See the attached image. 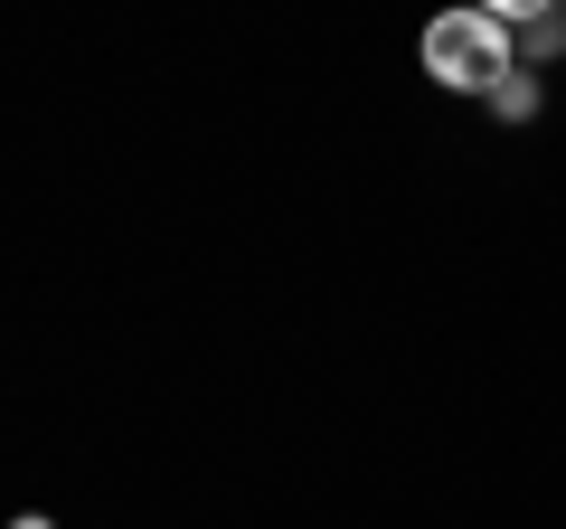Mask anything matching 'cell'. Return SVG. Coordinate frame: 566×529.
<instances>
[{
	"label": "cell",
	"mask_w": 566,
	"mask_h": 529,
	"mask_svg": "<svg viewBox=\"0 0 566 529\" xmlns=\"http://www.w3.org/2000/svg\"><path fill=\"white\" fill-rule=\"evenodd\" d=\"M424 66H434V85H453V95H501L520 66H510V20L501 10H444V20L424 29Z\"/></svg>",
	"instance_id": "obj_1"
},
{
	"label": "cell",
	"mask_w": 566,
	"mask_h": 529,
	"mask_svg": "<svg viewBox=\"0 0 566 529\" xmlns=\"http://www.w3.org/2000/svg\"><path fill=\"white\" fill-rule=\"evenodd\" d=\"M10 529H48V520H10Z\"/></svg>",
	"instance_id": "obj_3"
},
{
	"label": "cell",
	"mask_w": 566,
	"mask_h": 529,
	"mask_svg": "<svg viewBox=\"0 0 566 529\" xmlns=\"http://www.w3.org/2000/svg\"><path fill=\"white\" fill-rule=\"evenodd\" d=\"M491 104H501L510 123H528V114H538V85H528V76H510V85H501V95H491Z\"/></svg>",
	"instance_id": "obj_2"
}]
</instances>
